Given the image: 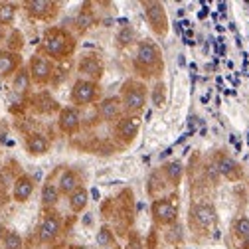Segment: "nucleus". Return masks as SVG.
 <instances>
[{"label":"nucleus","instance_id":"nucleus-5","mask_svg":"<svg viewBox=\"0 0 249 249\" xmlns=\"http://www.w3.org/2000/svg\"><path fill=\"white\" fill-rule=\"evenodd\" d=\"M150 212H152L154 222H157L159 226H170V224L176 222V217H178V208L174 206V202L170 198L154 200Z\"/></svg>","mask_w":249,"mask_h":249},{"label":"nucleus","instance_id":"nucleus-4","mask_svg":"<svg viewBox=\"0 0 249 249\" xmlns=\"http://www.w3.org/2000/svg\"><path fill=\"white\" fill-rule=\"evenodd\" d=\"M144 6V16L148 20V26L152 28V32L157 36H166L168 32V16L164 10V4L157 2V0H148V2H142Z\"/></svg>","mask_w":249,"mask_h":249},{"label":"nucleus","instance_id":"nucleus-33","mask_svg":"<svg viewBox=\"0 0 249 249\" xmlns=\"http://www.w3.org/2000/svg\"><path fill=\"white\" fill-rule=\"evenodd\" d=\"M245 243H247V245H249V235H247V237H245Z\"/></svg>","mask_w":249,"mask_h":249},{"label":"nucleus","instance_id":"nucleus-26","mask_svg":"<svg viewBox=\"0 0 249 249\" xmlns=\"http://www.w3.org/2000/svg\"><path fill=\"white\" fill-rule=\"evenodd\" d=\"M166 103V85L162 81H159L152 89V105L154 107H164Z\"/></svg>","mask_w":249,"mask_h":249},{"label":"nucleus","instance_id":"nucleus-7","mask_svg":"<svg viewBox=\"0 0 249 249\" xmlns=\"http://www.w3.org/2000/svg\"><path fill=\"white\" fill-rule=\"evenodd\" d=\"M213 166H215V170H217V174H222V176H226L228 180H239L241 176H243V172H241V166L231 159V157H228L226 152H215V157H213Z\"/></svg>","mask_w":249,"mask_h":249},{"label":"nucleus","instance_id":"nucleus-12","mask_svg":"<svg viewBox=\"0 0 249 249\" xmlns=\"http://www.w3.org/2000/svg\"><path fill=\"white\" fill-rule=\"evenodd\" d=\"M61 231V222H59V217L55 213H48L42 224H40V230H38V239L42 243H50L53 241Z\"/></svg>","mask_w":249,"mask_h":249},{"label":"nucleus","instance_id":"nucleus-6","mask_svg":"<svg viewBox=\"0 0 249 249\" xmlns=\"http://www.w3.org/2000/svg\"><path fill=\"white\" fill-rule=\"evenodd\" d=\"M215 220H217V213L212 204H194L190 208V222L200 230L212 228Z\"/></svg>","mask_w":249,"mask_h":249},{"label":"nucleus","instance_id":"nucleus-16","mask_svg":"<svg viewBox=\"0 0 249 249\" xmlns=\"http://www.w3.org/2000/svg\"><path fill=\"white\" fill-rule=\"evenodd\" d=\"M79 188V176L73 172V170H64L59 176V182H57V190L59 194H66L70 196L71 192H75Z\"/></svg>","mask_w":249,"mask_h":249},{"label":"nucleus","instance_id":"nucleus-1","mask_svg":"<svg viewBox=\"0 0 249 249\" xmlns=\"http://www.w3.org/2000/svg\"><path fill=\"white\" fill-rule=\"evenodd\" d=\"M135 68L144 75H154L162 70V55L150 40H144L139 44L137 55H135Z\"/></svg>","mask_w":249,"mask_h":249},{"label":"nucleus","instance_id":"nucleus-13","mask_svg":"<svg viewBox=\"0 0 249 249\" xmlns=\"http://www.w3.org/2000/svg\"><path fill=\"white\" fill-rule=\"evenodd\" d=\"M59 129L64 131L66 135H73L77 129H79V124H81V117H79V111L75 107H66V109H61L59 111Z\"/></svg>","mask_w":249,"mask_h":249},{"label":"nucleus","instance_id":"nucleus-15","mask_svg":"<svg viewBox=\"0 0 249 249\" xmlns=\"http://www.w3.org/2000/svg\"><path fill=\"white\" fill-rule=\"evenodd\" d=\"M32 192H34V180L32 178L26 176V174L16 178L14 188H12V196L16 202H26L30 196H32Z\"/></svg>","mask_w":249,"mask_h":249},{"label":"nucleus","instance_id":"nucleus-22","mask_svg":"<svg viewBox=\"0 0 249 249\" xmlns=\"http://www.w3.org/2000/svg\"><path fill=\"white\" fill-rule=\"evenodd\" d=\"M164 176L168 178V182L172 184H180L182 176H184V166L180 160H172V162H166L164 164Z\"/></svg>","mask_w":249,"mask_h":249},{"label":"nucleus","instance_id":"nucleus-24","mask_svg":"<svg viewBox=\"0 0 249 249\" xmlns=\"http://www.w3.org/2000/svg\"><path fill=\"white\" fill-rule=\"evenodd\" d=\"M231 231H233L235 237L245 239V237L249 235V217H247V215L235 217V222H233V226H231Z\"/></svg>","mask_w":249,"mask_h":249},{"label":"nucleus","instance_id":"nucleus-23","mask_svg":"<svg viewBox=\"0 0 249 249\" xmlns=\"http://www.w3.org/2000/svg\"><path fill=\"white\" fill-rule=\"evenodd\" d=\"M18 68V57L14 53H0V75H10Z\"/></svg>","mask_w":249,"mask_h":249},{"label":"nucleus","instance_id":"nucleus-27","mask_svg":"<svg viewBox=\"0 0 249 249\" xmlns=\"http://www.w3.org/2000/svg\"><path fill=\"white\" fill-rule=\"evenodd\" d=\"M2 245H4V249H22L24 241H22L18 231H6L4 239H2Z\"/></svg>","mask_w":249,"mask_h":249},{"label":"nucleus","instance_id":"nucleus-28","mask_svg":"<svg viewBox=\"0 0 249 249\" xmlns=\"http://www.w3.org/2000/svg\"><path fill=\"white\" fill-rule=\"evenodd\" d=\"M93 22H95V18H93L91 10H85V8L77 14V20H75V24H77V28H79V30H87V28H91V26H93Z\"/></svg>","mask_w":249,"mask_h":249},{"label":"nucleus","instance_id":"nucleus-10","mask_svg":"<svg viewBox=\"0 0 249 249\" xmlns=\"http://www.w3.org/2000/svg\"><path fill=\"white\" fill-rule=\"evenodd\" d=\"M28 73H30V79H34L36 83H48L52 77V64L42 55H34L30 59Z\"/></svg>","mask_w":249,"mask_h":249},{"label":"nucleus","instance_id":"nucleus-3","mask_svg":"<svg viewBox=\"0 0 249 249\" xmlns=\"http://www.w3.org/2000/svg\"><path fill=\"white\" fill-rule=\"evenodd\" d=\"M121 105L123 109L131 113V115H137L144 109L146 105V87L139 81H127L123 85V93H121Z\"/></svg>","mask_w":249,"mask_h":249},{"label":"nucleus","instance_id":"nucleus-8","mask_svg":"<svg viewBox=\"0 0 249 249\" xmlns=\"http://www.w3.org/2000/svg\"><path fill=\"white\" fill-rule=\"evenodd\" d=\"M97 83L95 81H87V79H79L75 81L73 89H71V99L77 103V105H87L91 101H95L97 97Z\"/></svg>","mask_w":249,"mask_h":249},{"label":"nucleus","instance_id":"nucleus-25","mask_svg":"<svg viewBox=\"0 0 249 249\" xmlns=\"http://www.w3.org/2000/svg\"><path fill=\"white\" fill-rule=\"evenodd\" d=\"M133 42H135V30H133L131 26L121 28V32L117 34V44H119V48H127V46H131Z\"/></svg>","mask_w":249,"mask_h":249},{"label":"nucleus","instance_id":"nucleus-31","mask_svg":"<svg viewBox=\"0 0 249 249\" xmlns=\"http://www.w3.org/2000/svg\"><path fill=\"white\" fill-rule=\"evenodd\" d=\"M4 235H6V230H4V226H2V224H0V243H2Z\"/></svg>","mask_w":249,"mask_h":249},{"label":"nucleus","instance_id":"nucleus-2","mask_svg":"<svg viewBox=\"0 0 249 249\" xmlns=\"http://www.w3.org/2000/svg\"><path fill=\"white\" fill-rule=\"evenodd\" d=\"M73 38L70 32H66V30L61 28H52L46 32L44 36V50L48 55L52 57H66L73 52Z\"/></svg>","mask_w":249,"mask_h":249},{"label":"nucleus","instance_id":"nucleus-20","mask_svg":"<svg viewBox=\"0 0 249 249\" xmlns=\"http://www.w3.org/2000/svg\"><path fill=\"white\" fill-rule=\"evenodd\" d=\"M57 198H59V190H57V184L53 182H46L44 188H42V204L46 208H52L57 204Z\"/></svg>","mask_w":249,"mask_h":249},{"label":"nucleus","instance_id":"nucleus-18","mask_svg":"<svg viewBox=\"0 0 249 249\" xmlns=\"http://www.w3.org/2000/svg\"><path fill=\"white\" fill-rule=\"evenodd\" d=\"M26 148H28L30 154H34V157H42V154L48 152L50 144H48L46 137L34 133V135H30V137H28V141H26Z\"/></svg>","mask_w":249,"mask_h":249},{"label":"nucleus","instance_id":"nucleus-29","mask_svg":"<svg viewBox=\"0 0 249 249\" xmlns=\"http://www.w3.org/2000/svg\"><path fill=\"white\" fill-rule=\"evenodd\" d=\"M14 14H16V10L12 4H8V2L0 4V24H10L14 20Z\"/></svg>","mask_w":249,"mask_h":249},{"label":"nucleus","instance_id":"nucleus-11","mask_svg":"<svg viewBox=\"0 0 249 249\" xmlns=\"http://www.w3.org/2000/svg\"><path fill=\"white\" fill-rule=\"evenodd\" d=\"M139 129H141V121L137 115H129V117H123L117 124V137L123 141V142H133L135 137L139 135Z\"/></svg>","mask_w":249,"mask_h":249},{"label":"nucleus","instance_id":"nucleus-9","mask_svg":"<svg viewBox=\"0 0 249 249\" xmlns=\"http://www.w3.org/2000/svg\"><path fill=\"white\" fill-rule=\"evenodd\" d=\"M103 71H105L103 61L97 55H85V57H81V61H79V73H83L87 81H99L103 77Z\"/></svg>","mask_w":249,"mask_h":249},{"label":"nucleus","instance_id":"nucleus-17","mask_svg":"<svg viewBox=\"0 0 249 249\" xmlns=\"http://www.w3.org/2000/svg\"><path fill=\"white\" fill-rule=\"evenodd\" d=\"M121 109H123V105H121V99L119 97H107L99 105V115L105 121H113V119H117L121 115Z\"/></svg>","mask_w":249,"mask_h":249},{"label":"nucleus","instance_id":"nucleus-32","mask_svg":"<svg viewBox=\"0 0 249 249\" xmlns=\"http://www.w3.org/2000/svg\"><path fill=\"white\" fill-rule=\"evenodd\" d=\"M71 249H89V247H85V245H73Z\"/></svg>","mask_w":249,"mask_h":249},{"label":"nucleus","instance_id":"nucleus-14","mask_svg":"<svg viewBox=\"0 0 249 249\" xmlns=\"http://www.w3.org/2000/svg\"><path fill=\"white\" fill-rule=\"evenodd\" d=\"M24 8L34 18H48V16L55 14L57 4L52 2V0H28V2H24Z\"/></svg>","mask_w":249,"mask_h":249},{"label":"nucleus","instance_id":"nucleus-34","mask_svg":"<svg viewBox=\"0 0 249 249\" xmlns=\"http://www.w3.org/2000/svg\"><path fill=\"white\" fill-rule=\"evenodd\" d=\"M0 40H2V30H0Z\"/></svg>","mask_w":249,"mask_h":249},{"label":"nucleus","instance_id":"nucleus-30","mask_svg":"<svg viewBox=\"0 0 249 249\" xmlns=\"http://www.w3.org/2000/svg\"><path fill=\"white\" fill-rule=\"evenodd\" d=\"M113 241H115L113 231H111L109 228H101V230H99V233H97V243H99L101 247H107V245H111Z\"/></svg>","mask_w":249,"mask_h":249},{"label":"nucleus","instance_id":"nucleus-19","mask_svg":"<svg viewBox=\"0 0 249 249\" xmlns=\"http://www.w3.org/2000/svg\"><path fill=\"white\" fill-rule=\"evenodd\" d=\"M87 202H89V194H87V190L83 188V186H79L75 192L70 194V208H71V212H75V213L83 212V210L87 208Z\"/></svg>","mask_w":249,"mask_h":249},{"label":"nucleus","instance_id":"nucleus-21","mask_svg":"<svg viewBox=\"0 0 249 249\" xmlns=\"http://www.w3.org/2000/svg\"><path fill=\"white\" fill-rule=\"evenodd\" d=\"M30 73L28 70H18L16 75H14V81H12V89L14 93H18V95H24V93L30 89Z\"/></svg>","mask_w":249,"mask_h":249}]
</instances>
